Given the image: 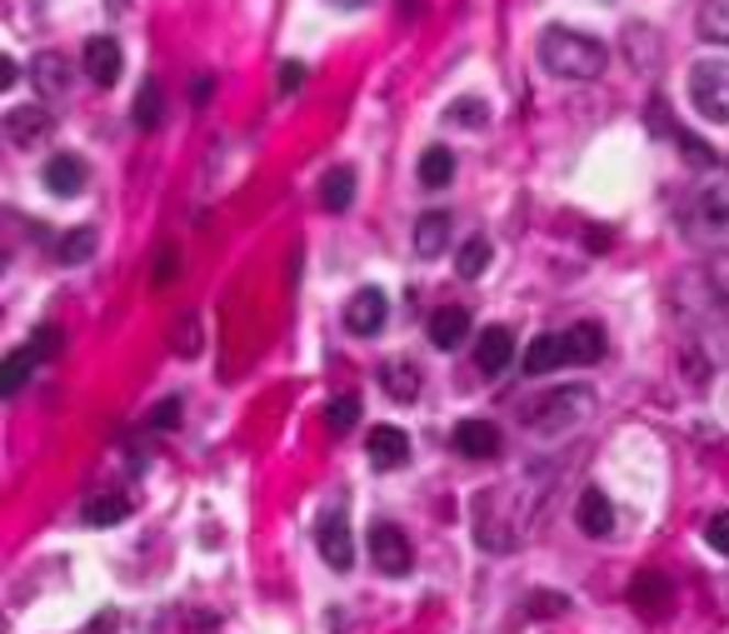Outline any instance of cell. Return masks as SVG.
<instances>
[{
	"instance_id": "28",
	"label": "cell",
	"mask_w": 729,
	"mask_h": 634,
	"mask_svg": "<svg viewBox=\"0 0 729 634\" xmlns=\"http://www.w3.org/2000/svg\"><path fill=\"white\" fill-rule=\"evenodd\" d=\"M699 31H705V41L729 45V0H709L699 11Z\"/></svg>"
},
{
	"instance_id": "33",
	"label": "cell",
	"mask_w": 729,
	"mask_h": 634,
	"mask_svg": "<svg viewBox=\"0 0 729 634\" xmlns=\"http://www.w3.org/2000/svg\"><path fill=\"white\" fill-rule=\"evenodd\" d=\"M196 315H180V335H175V350H180V356H196L200 350V330H196Z\"/></svg>"
},
{
	"instance_id": "36",
	"label": "cell",
	"mask_w": 729,
	"mask_h": 634,
	"mask_svg": "<svg viewBox=\"0 0 729 634\" xmlns=\"http://www.w3.org/2000/svg\"><path fill=\"white\" fill-rule=\"evenodd\" d=\"M709 285H715V295L729 305V255L709 260Z\"/></svg>"
},
{
	"instance_id": "17",
	"label": "cell",
	"mask_w": 729,
	"mask_h": 634,
	"mask_svg": "<svg viewBox=\"0 0 729 634\" xmlns=\"http://www.w3.org/2000/svg\"><path fill=\"white\" fill-rule=\"evenodd\" d=\"M445 245H450V216L445 210H424L420 226H415V255L435 260Z\"/></svg>"
},
{
	"instance_id": "37",
	"label": "cell",
	"mask_w": 729,
	"mask_h": 634,
	"mask_svg": "<svg viewBox=\"0 0 729 634\" xmlns=\"http://www.w3.org/2000/svg\"><path fill=\"white\" fill-rule=\"evenodd\" d=\"M705 539H709V549H719V555H729V515H715V520H709Z\"/></svg>"
},
{
	"instance_id": "24",
	"label": "cell",
	"mask_w": 729,
	"mask_h": 634,
	"mask_svg": "<svg viewBox=\"0 0 729 634\" xmlns=\"http://www.w3.org/2000/svg\"><path fill=\"white\" fill-rule=\"evenodd\" d=\"M380 385L390 400H415L420 395V375H415V365H400V360H390V365L380 370Z\"/></svg>"
},
{
	"instance_id": "19",
	"label": "cell",
	"mask_w": 729,
	"mask_h": 634,
	"mask_svg": "<svg viewBox=\"0 0 729 634\" xmlns=\"http://www.w3.org/2000/svg\"><path fill=\"white\" fill-rule=\"evenodd\" d=\"M131 515V500L120 495H90L86 505H80V520H86V525H96V529H106V525H120V520Z\"/></svg>"
},
{
	"instance_id": "23",
	"label": "cell",
	"mask_w": 729,
	"mask_h": 634,
	"mask_svg": "<svg viewBox=\"0 0 729 634\" xmlns=\"http://www.w3.org/2000/svg\"><path fill=\"white\" fill-rule=\"evenodd\" d=\"M31 365H35L31 345H25V350H11V356H5V365H0V395H21V385L31 380Z\"/></svg>"
},
{
	"instance_id": "9",
	"label": "cell",
	"mask_w": 729,
	"mask_h": 634,
	"mask_svg": "<svg viewBox=\"0 0 729 634\" xmlns=\"http://www.w3.org/2000/svg\"><path fill=\"white\" fill-rule=\"evenodd\" d=\"M365 450H371L375 470H395V464L410 460V435L395 430V425H375L371 440H365Z\"/></svg>"
},
{
	"instance_id": "21",
	"label": "cell",
	"mask_w": 729,
	"mask_h": 634,
	"mask_svg": "<svg viewBox=\"0 0 729 634\" xmlns=\"http://www.w3.org/2000/svg\"><path fill=\"white\" fill-rule=\"evenodd\" d=\"M630 600H634V610L660 614V610H664V600H670V580H664V575H654V570H644L640 580L630 584Z\"/></svg>"
},
{
	"instance_id": "2",
	"label": "cell",
	"mask_w": 729,
	"mask_h": 634,
	"mask_svg": "<svg viewBox=\"0 0 729 634\" xmlns=\"http://www.w3.org/2000/svg\"><path fill=\"white\" fill-rule=\"evenodd\" d=\"M589 405H595V390L589 385H565L555 390V395H540L530 409H524V425L540 435H560L570 430V425H579V419L589 415Z\"/></svg>"
},
{
	"instance_id": "14",
	"label": "cell",
	"mask_w": 729,
	"mask_h": 634,
	"mask_svg": "<svg viewBox=\"0 0 729 634\" xmlns=\"http://www.w3.org/2000/svg\"><path fill=\"white\" fill-rule=\"evenodd\" d=\"M515 360V335L505 330V325H490V330L479 335V350H475V365L485 370V375H500L505 365Z\"/></svg>"
},
{
	"instance_id": "1",
	"label": "cell",
	"mask_w": 729,
	"mask_h": 634,
	"mask_svg": "<svg viewBox=\"0 0 729 634\" xmlns=\"http://www.w3.org/2000/svg\"><path fill=\"white\" fill-rule=\"evenodd\" d=\"M540 65L560 80H595V76H605L610 51H605V41H595V35H585V31L544 25L540 31Z\"/></svg>"
},
{
	"instance_id": "34",
	"label": "cell",
	"mask_w": 729,
	"mask_h": 634,
	"mask_svg": "<svg viewBox=\"0 0 729 634\" xmlns=\"http://www.w3.org/2000/svg\"><path fill=\"white\" fill-rule=\"evenodd\" d=\"M275 86H280V96H295V90L306 86V65H300V61H285L280 76H275Z\"/></svg>"
},
{
	"instance_id": "26",
	"label": "cell",
	"mask_w": 729,
	"mask_h": 634,
	"mask_svg": "<svg viewBox=\"0 0 729 634\" xmlns=\"http://www.w3.org/2000/svg\"><path fill=\"white\" fill-rule=\"evenodd\" d=\"M161 116H165V96L155 80H145L141 96H135V125L141 130H161Z\"/></svg>"
},
{
	"instance_id": "16",
	"label": "cell",
	"mask_w": 729,
	"mask_h": 634,
	"mask_svg": "<svg viewBox=\"0 0 729 634\" xmlns=\"http://www.w3.org/2000/svg\"><path fill=\"white\" fill-rule=\"evenodd\" d=\"M565 350H570V365H595L605 356V330L595 320H579L565 330Z\"/></svg>"
},
{
	"instance_id": "8",
	"label": "cell",
	"mask_w": 729,
	"mask_h": 634,
	"mask_svg": "<svg viewBox=\"0 0 729 634\" xmlns=\"http://www.w3.org/2000/svg\"><path fill=\"white\" fill-rule=\"evenodd\" d=\"M455 450L465 455V460H495V455H500V430H495L490 419H460Z\"/></svg>"
},
{
	"instance_id": "32",
	"label": "cell",
	"mask_w": 729,
	"mask_h": 634,
	"mask_svg": "<svg viewBox=\"0 0 729 634\" xmlns=\"http://www.w3.org/2000/svg\"><path fill=\"white\" fill-rule=\"evenodd\" d=\"M31 350H35V360H55L60 356V330H55V325H41V330L31 335Z\"/></svg>"
},
{
	"instance_id": "41",
	"label": "cell",
	"mask_w": 729,
	"mask_h": 634,
	"mask_svg": "<svg viewBox=\"0 0 729 634\" xmlns=\"http://www.w3.org/2000/svg\"><path fill=\"white\" fill-rule=\"evenodd\" d=\"M15 76H21V65H15V61H0V86H15Z\"/></svg>"
},
{
	"instance_id": "29",
	"label": "cell",
	"mask_w": 729,
	"mask_h": 634,
	"mask_svg": "<svg viewBox=\"0 0 729 634\" xmlns=\"http://www.w3.org/2000/svg\"><path fill=\"white\" fill-rule=\"evenodd\" d=\"M325 425H330V430H335V435L355 430V425H360V395H335V400H330Z\"/></svg>"
},
{
	"instance_id": "3",
	"label": "cell",
	"mask_w": 729,
	"mask_h": 634,
	"mask_svg": "<svg viewBox=\"0 0 729 634\" xmlns=\"http://www.w3.org/2000/svg\"><path fill=\"white\" fill-rule=\"evenodd\" d=\"M689 100L709 125H729V61H699L689 70Z\"/></svg>"
},
{
	"instance_id": "6",
	"label": "cell",
	"mask_w": 729,
	"mask_h": 634,
	"mask_svg": "<svg viewBox=\"0 0 729 634\" xmlns=\"http://www.w3.org/2000/svg\"><path fill=\"white\" fill-rule=\"evenodd\" d=\"M695 200L699 210H705V220H715V226H729V165H705V175H699L695 185Z\"/></svg>"
},
{
	"instance_id": "5",
	"label": "cell",
	"mask_w": 729,
	"mask_h": 634,
	"mask_svg": "<svg viewBox=\"0 0 729 634\" xmlns=\"http://www.w3.org/2000/svg\"><path fill=\"white\" fill-rule=\"evenodd\" d=\"M371 559L380 575H410V539L395 525H375L371 529Z\"/></svg>"
},
{
	"instance_id": "31",
	"label": "cell",
	"mask_w": 729,
	"mask_h": 634,
	"mask_svg": "<svg viewBox=\"0 0 729 634\" xmlns=\"http://www.w3.org/2000/svg\"><path fill=\"white\" fill-rule=\"evenodd\" d=\"M90 250H96V230H70V236L60 240V260H66V265L90 260Z\"/></svg>"
},
{
	"instance_id": "18",
	"label": "cell",
	"mask_w": 729,
	"mask_h": 634,
	"mask_svg": "<svg viewBox=\"0 0 729 634\" xmlns=\"http://www.w3.org/2000/svg\"><path fill=\"white\" fill-rule=\"evenodd\" d=\"M465 335H470V310H460V305H445V310L430 315V340H435L440 350H455Z\"/></svg>"
},
{
	"instance_id": "40",
	"label": "cell",
	"mask_w": 729,
	"mask_h": 634,
	"mask_svg": "<svg viewBox=\"0 0 729 634\" xmlns=\"http://www.w3.org/2000/svg\"><path fill=\"white\" fill-rule=\"evenodd\" d=\"M210 90H216V80H210V76H200L196 86H190V100H196V106H206V100H210Z\"/></svg>"
},
{
	"instance_id": "27",
	"label": "cell",
	"mask_w": 729,
	"mask_h": 634,
	"mask_svg": "<svg viewBox=\"0 0 729 634\" xmlns=\"http://www.w3.org/2000/svg\"><path fill=\"white\" fill-rule=\"evenodd\" d=\"M445 120L450 125H485V120H490V106H485L479 96H460V100L445 106Z\"/></svg>"
},
{
	"instance_id": "38",
	"label": "cell",
	"mask_w": 729,
	"mask_h": 634,
	"mask_svg": "<svg viewBox=\"0 0 729 634\" xmlns=\"http://www.w3.org/2000/svg\"><path fill=\"white\" fill-rule=\"evenodd\" d=\"M565 610V594H534V614H555Z\"/></svg>"
},
{
	"instance_id": "13",
	"label": "cell",
	"mask_w": 729,
	"mask_h": 634,
	"mask_svg": "<svg viewBox=\"0 0 729 634\" xmlns=\"http://www.w3.org/2000/svg\"><path fill=\"white\" fill-rule=\"evenodd\" d=\"M86 161L80 155H51L45 161V190L51 195H80L86 190Z\"/></svg>"
},
{
	"instance_id": "25",
	"label": "cell",
	"mask_w": 729,
	"mask_h": 634,
	"mask_svg": "<svg viewBox=\"0 0 729 634\" xmlns=\"http://www.w3.org/2000/svg\"><path fill=\"white\" fill-rule=\"evenodd\" d=\"M455 270H460V280H479L485 270H490V240H465L460 245V255H455Z\"/></svg>"
},
{
	"instance_id": "42",
	"label": "cell",
	"mask_w": 729,
	"mask_h": 634,
	"mask_svg": "<svg viewBox=\"0 0 729 634\" xmlns=\"http://www.w3.org/2000/svg\"><path fill=\"white\" fill-rule=\"evenodd\" d=\"M335 6H340V11H355V6H360V0H335Z\"/></svg>"
},
{
	"instance_id": "30",
	"label": "cell",
	"mask_w": 729,
	"mask_h": 634,
	"mask_svg": "<svg viewBox=\"0 0 729 634\" xmlns=\"http://www.w3.org/2000/svg\"><path fill=\"white\" fill-rule=\"evenodd\" d=\"M35 86L60 96V90H66V61H60V55H41V61H35Z\"/></svg>"
},
{
	"instance_id": "12",
	"label": "cell",
	"mask_w": 729,
	"mask_h": 634,
	"mask_svg": "<svg viewBox=\"0 0 729 634\" xmlns=\"http://www.w3.org/2000/svg\"><path fill=\"white\" fill-rule=\"evenodd\" d=\"M524 375H550V370L570 365V350H565V335H534L530 350H524Z\"/></svg>"
},
{
	"instance_id": "35",
	"label": "cell",
	"mask_w": 729,
	"mask_h": 634,
	"mask_svg": "<svg viewBox=\"0 0 729 634\" xmlns=\"http://www.w3.org/2000/svg\"><path fill=\"white\" fill-rule=\"evenodd\" d=\"M151 425L155 430H175V425H180V400H161V405L151 409Z\"/></svg>"
},
{
	"instance_id": "39",
	"label": "cell",
	"mask_w": 729,
	"mask_h": 634,
	"mask_svg": "<svg viewBox=\"0 0 729 634\" xmlns=\"http://www.w3.org/2000/svg\"><path fill=\"white\" fill-rule=\"evenodd\" d=\"M170 275H175V250H165V255L155 260V285H165Z\"/></svg>"
},
{
	"instance_id": "15",
	"label": "cell",
	"mask_w": 729,
	"mask_h": 634,
	"mask_svg": "<svg viewBox=\"0 0 729 634\" xmlns=\"http://www.w3.org/2000/svg\"><path fill=\"white\" fill-rule=\"evenodd\" d=\"M575 515H579V529H585L589 539H605L615 529V505H610V495H605V490H585Z\"/></svg>"
},
{
	"instance_id": "7",
	"label": "cell",
	"mask_w": 729,
	"mask_h": 634,
	"mask_svg": "<svg viewBox=\"0 0 729 634\" xmlns=\"http://www.w3.org/2000/svg\"><path fill=\"white\" fill-rule=\"evenodd\" d=\"M316 539H320V559H325L330 570H350V565H355V539H350L345 515H325V520H320Z\"/></svg>"
},
{
	"instance_id": "20",
	"label": "cell",
	"mask_w": 729,
	"mask_h": 634,
	"mask_svg": "<svg viewBox=\"0 0 729 634\" xmlns=\"http://www.w3.org/2000/svg\"><path fill=\"white\" fill-rule=\"evenodd\" d=\"M350 200H355V171H330L325 181H320V205H325L330 216H340V210H350Z\"/></svg>"
},
{
	"instance_id": "10",
	"label": "cell",
	"mask_w": 729,
	"mask_h": 634,
	"mask_svg": "<svg viewBox=\"0 0 729 634\" xmlns=\"http://www.w3.org/2000/svg\"><path fill=\"white\" fill-rule=\"evenodd\" d=\"M51 130H55V120H51V110H41V106L5 110V135H11L15 145H35V140H45Z\"/></svg>"
},
{
	"instance_id": "11",
	"label": "cell",
	"mask_w": 729,
	"mask_h": 634,
	"mask_svg": "<svg viewBox=\"0 0 729 634\" xmlns=\"http://www.w3.org/2000/svg\"><path fill=\"white\" fill-rule=\"evenodd\" d=\"M380 325H385V295L375 291H360L355 300L345 305V330L350 335H380Z\"/></svg>"
},
{
	"instance_id": "22",
	"label": "cell",
	"mask_w": 729,
	"mask_h": 634,
	"mask_svg": "<svg viewBox=\"0 0 729 634\" xmlns=\"http://www.w3.org/2000/svg\"><path fill=\"white\" fill-rule=\"evenodd\" d=\"M455 181V155L445 151V145H430V151L420 155V185L424 190H440V185Z\"/></svg>"
},
{
	"instance_id": "4",
	"label": "cell",
	"mask_w": 729,
	"mask_h": 634,
	"mask_svg": "<svg viewBox=\"0 0 729 634\" xmlns=\"http://www.w3.org/2000/svg\"><path fill=\"white\" fill-rule=\"evenodd\" d=\"M80 65H86V76L96 80V86H115L120 70H125L120 41H110V35H90L86 51H80Z\"/></svg>"
}]
</instances>
